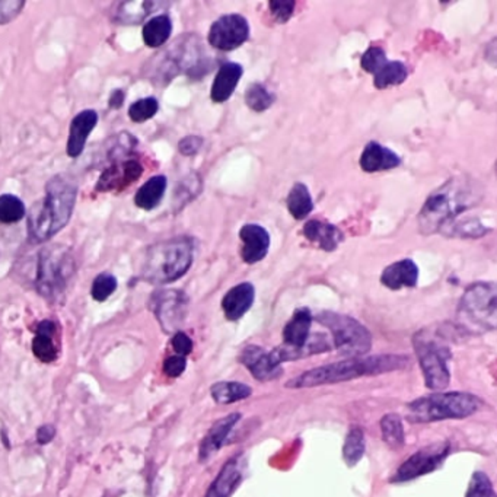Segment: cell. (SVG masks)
<instances>
[{
	"mask_svg": "<svg viewBox=\"0 0 497 497\" xmlns=\"http://www.w3.org/2000/svg\"><path fill=\"white\" fill-rule=\"evenodd\" d=\"M482 189L467 177H454L430 194L418 215V226L425 235L442 231L455 217L477 206Z\"/></svg>",
	"mask_w": 497,
	"mask_h": 497,
	"instance_id": "cell-1",
	"label": "cell"
},
{
	"mask_svg": "<svg viewBox=\"0 0 497 497\" xmlns=\"http://www.w3.org/2000/svg\"><path fill=\"white\" fill-rule=\"evenodd\" d=\"M410 365V360L401 355H375L348 358L304 372L286 383L288 388H314L330 383H340L362 376H375L387 372L401 371Z\"/></svg>",
	"mask_w": 497,
	"mask_h": 497,
	"instance_id": "cell-2",
	"label": "cell"
},
{
	"mask_svg": "<svg viewBox=\"0 0 497 497\" xmlns=\"http://www.w3.org/2000/svg\"><path fill=\"white\" fill-rule=\"evenodd\" d=\"M78 184L66 174L55 175L46 186V198L29 217L32 241H48L71 221L75 207Z\"/></svg>",
	"mask_w": 497,
	"mask_h": 497,
	"instance_id": "cell-3",
	"label": "cell"
},
{
	"mask_svg": "<svg viewBox=\"0 0 497 497\" xmlns=\"http://www.w3.org/2000/svg\"><path fill=\"white\" fill-rule=\"evenodd\" d=\"M193 263V242L189 238H174L147 249L142 276L149 283H171L184 276Z\"/></svg>",
	"mask_w": 497,
	"mask_h": 497,
	"instance_id": "cell-4",
	"label": "cell"
},
{
	"mask_svg": "<svg viewBox=\"0 0 497 497\" xmlns=\"http://www.w3.org/2000/svg\"><path fill=\"white\" fill-rule=\"evenodd\" d=\"M482 406V400L470 392L439 391L413 400L407 406V410L411 423H432L442 422L450 418L454 420V418L470 417L476 415Z\"/></svg>",
	"mask_w": 497,
	"mask_h": 497,
	"instance_id": "cell-5",
	"label": "cell"
},
{
	"mask_svg": "<svg viewBox=\"0 0 497 497\" xmlns=\"http://www.w3.org/2000/svg\"><path fill=\"white\" fill-rule=\"evenodd\" d=\"M497 289L494 283L471 284L458 307V320L470 333L493 332L497 324Z\"/></svg>",
	"mask_w": 497,
	"mask_h": 497,
	"instance_id": "cell-6",
	"label": "cell"
},
{
	"mask_svg": "<svg viewBox=\"0 0 497 497\" xmlns=\"http://www.w3.org/2000/svg\"><path fill=\"white\" fill-rule=\"evenodd\" d=\"M416 355L425 376V385L432 391H443L451 381L448 362L451 360V348L445 344L436 332L423 330L413 339Z\"/></svg>",
	"mask_w": 497,
	"mask_h": 497,
	"instance_id": "cell-7",
	"label": "cell"
},
{
	"mask_svg": "<svg viewBox=\"0 0 497 497\" xmlns=\"http://www.w3.org/2000/svg\"><path fill=\"white\" fill-rule=\"evenodd\" d=\"M316 321L332 332L333 344L340 355L359 358L371 350V333L355 318L337 312L324 311L316 316Z\"/></svg>",
	"mask_w": 497,
	"mask_h": 497,
	"instance_id": "cell-8",
	"label": "cell"
},
{
	"mask_svg": "<svg viewBox=\"0 0 497 497\" xmlns=\"http://www.w3.org/2000/svg\"><path fill=\"white\" fill-rule=\"evenodd\" d=\"M73 273V258L66 249H44L37 269V289L46 299L57 302Z\"/></svg>",
	"mask_w": 497,
	"mask_h": 497,
	"instance_id": "cell-9",
	"label": "cell"
},
{
	"mask_svg": "<svg viewBox=\"0 0 497 497\" xmlns=\"http://www.w3.org/2000/svg\"><path fill=\"white\" fill-rule=\"evenodd\" d=\"M451 454V445L448 442H436L425 446L411 455L407 461L400 466L391 482L406 483L426 474L434 473L442 466L448 455Z\"/></svg>",
	"mask_w": 497,
	"mask_h": 497,
	"instance_id": "cell-10",
	"label": "cell"
},
{
	"mask_svg": "<svg viewBox=\"0 0 497 497\" xmlns=\"http://www.w3.org/2000/svg\"><path fill=\"white\" fill-rule=\"evenodd\" d=\"M249 25L244 16L238 13L222 16L210 27L209 43L212 47L231 52L241 47L248 40Z\"/></svg>",
	"mask_w": 497,
	"mask_h": 497,
	"instance_id": "cell-11",
	"label": "cell"
},
{
	"mask_svg": "<svg viewBox=\"0 0 497 497\" xmlns=\"http://www.w3.org/2000/svg\"><path fill=\"white\" fill-rule=\"evenodd\" d=\"M187 304V296L180 291H159L150 300L152 311L166 333L175 332L184 323Z\"/></svg>",
	"mask_w": 497,
	"mask_h": 497,
	"instance_id": "cell-12",
	"label": "cell"
},
{
	"mask_svg": "<svg viewBox=\"0 0 497 497\" xmlns=\"http://www.w3.org/2000/svg\"><path fill=\"white\" fill-rule=\"evenodd\" d=\"M240 362L260 383L274 381V379L281 378L282 374H283L282 362L277 359L274 350H265L257 344H249L241 351Z\"/></svg>",
	"mask_w": 497,
	"mask_h": 497,
	"instance_id": "cell-13",
	"label": "cell"
},
{
	"mask_svg": "<svg viewBox=\"0 0 497 497\" xmlns=\"http://www.w3.org/2000/svg\"><path fill=\"white\" fill-rule=\"evenodd\" d=\"M240 238L244 242L241 257L245 263L256 265L269 253V232L263 226L254 225V223L242 226L241 231H240Z\"/></svg>",
	"mask_w": 497,
	"mask_h": 497,
	"instance_id": "cell-14",
	"label": "cell"
},
{
	"mask_svg": "<svg viewBox=\"0 0 497 497\" xmlns=\"http://www.w3.org/2000/svg\"><path fill=\"white\" fill-rule=\"evenodd\" d=\"M143 168L138 161H126L114 164L104 171L99 178L97 190L111 191V190L126 189L129 184L135 182L142 175Z\"/></svg>",
	"mask_w": 497,
	"mask_h": 497,
	"instance_id": "cell-15",
	"label": "cell"
},
{
	"mask_svg": "<svg viewBox=\"0 0 497 497\" xmlns=\"http://www.w3.org/2000/svg\"><path fill=\"white\" fill-rule=\"evenodd\" d=\"M244 468H242L241 457L231 458L225 466L222 467L221 473L217 474L215 482L210 485L205 497H231V494L241 484Z\"/></svg>",
	"mask_w": 497,
	"mask_h": 497,
	"instance_id": "cell-16",
	"label": "cell"
},
{
	"mask_svg": "<svg viewBox=\"0 0 497 497\" xmlns=\"http://www.w3.org/2000/svg\"><path fill=\"white\" fill-rule=\"evenodd\" d=\"M256 289L251 283H241L233 286L222 299V309L225 312L226 320L238 321L253 307Z\"/></svg>",
	"mask_w": 497,
	"mask_h": 497,
	"instance_id": "cell-17",
	"label": "cell"
},
{
	"mask_svg": "<svg viewBox=\"0 0 497 497\" xmlns=\"http://www.w3.org/2000/svg\"><path fill=\"white\" fill-rule=\"evenodd\" d=\"M97 122H98V114L94 110L82 111L71 122L68 139V155L71 158H78L82 154L88 138L97 126Z\"/></svg>",
	"mask_w": 497,
	"mask_h": 497,
	"instance_id": "cell-18",
	"label": "cell"
},
{
	"mask_svg": "<svg viewBox=\"0 0 497 497\" xmlns=\"http://www.w3.org/2000/svg\"><path fill=\"white\" fill-rule=\"evenodd\" d=\"M240 420H241V415H240V413H231V415L215 423L212 429L206 434L202 443H200L198 457H200L202 461H206L207 458L216 454L217 451H221L222 446H223V443L226 442V439H228V434H231V430L233 429V426H235Z\"/></svg>",
	"mask_w": 497,
	"mask_h": 497,
	"instance_id": "cell-19",
	"label": "cell"
},
{
	"mask_svg": "<svg viewBox=\"0 0 497 497\" xmlns=\"http://www.w3.org/2000/svg\"><path fill=\"white\" fill-rule=\"evenodd\" d=\"M360 168L365 173H379V171L392 170L401 164L399 155L379 145L369 142L360 156Z\"/></svg>",
	"mask_w": 497,
	"mask_h": 497,
	"instance_id": "cell-20",
	"label": "cell"
},
{
	"mask_svg": "<svg viewBox=\"0 0 497 497\" xmlns=\"http://www.w3.org/2000/svg\"><path fill=\"white\" fill-rule=\"evenodd\" d=\"M302 232L308 241L318 245L324 251H334L344 240L343 232L337 226L318 219L307 222Z\"/></svg>",
	"mask_w": 497,
	"mask_h": 497,
	"instance_id": "cell-21",
	"label": "cell"
},
{
	"mask_svg": "<svg viewBox=\"0 0 497 497\" xmlns=\"http://www.w3.org/2000/svg\"><path fill=\"white\" fill-rule=\"evenodd\" d=\"M417 281V265L409 258L388 265L381 276V282L392 291H399L401 288H415Z\"/></svg>",
	"mask_w": 497,
	"mask_h": 497,
	"instance_id": "cell-22",
	"label": "cell"
},
{
	"mask_svg": "<svg viewBox=\"0 0 497 497\" xmlns=\"http://www.w3.org/2000/svg\"><path fill=\"white\" fill-rule=\"evenodd\" d=\"M242 68L238 63H225L217 71L210 97L215 103H225L232 97L238 82L241 80Z\"/></svg>",
	"mask_w": 497,
	"mask_h": 497,
	"instance_id": "cell-23",
	"label": "cell"
},
{
	"mask_svg": "<svg viewBox=\"0 0 497 497\" xmlns=\"http://www.w3.org/2000/svg\"><path fill=\"white\" fill-rule=\"evenodd\" d=\"M55 333V324L53 321H43L38 324L37 336L32 340V353L41 362L50 363L57 359V348H55L53 336Z\"/></svg>",
	"mask_w": 497,
	"mask_h": 497,
	"instance_id": "cell-24",
	"label": "cell"
},
{
	"mask_svg": "<svg viewBox=\"0 0 497 497\" xmlns=\"http://www.w3.org/2000/svg\"><path fill=\"white\" fill-rule=\"evenodd\" d=\"M166 190V178L156 175L145 182L135 196V203L143 210H152L161 203Z\"/></svg>",
	"mask_w": 497,
	"mask_h": 497,
	"instance_id": "cell-25",
	"label": "cell"
},
{
	"mask_svg": "<svg viewBox=\"0 0 497 497\" xmlns=\"http://www.w3.org/2000/svg\"><path fill=\"white\" fill-rule=\"evenodd\" d=\"M173 32V22L166 15L155 16L143 27V41L147 47L158 48L168 41Z\"/></svg>",
	"mask_w": 497,
	"mask_h": 497,
	"instance_id": "cell-26",
	"label": "cell"
},
{
	"mask_svg": "<svg viewBox=\"0 0 497 497\" xmlns=\"http://www.w3.org/2000/svg\"><path fill=\"white\" fill-rule=\"evenodd\" d=\"M210 394L217 404H232L240 400L248 399L253 394V390L242 383L221 381L212 385Z\"/></svg>",
	"mask_w": 497,
	"mask_h": 497,
	"instance_id": "cell-27",
	"label": "cell"
},
{
	"mask_svg": "<svg viewBox=\"0 0 497 497\" xmlns=\"http://www.w3.org/2000/svg\"><path fill=\"white\" fill-rule=\"evenodd\" d=\"M286 205H288V210L291 212V215L295 219H298V221L308 216L312 209H314V203H312L308 187L302 184V182H296L292 190L289 191Z\"/></svg>",
	"mask_w": 497,
	"mask_h": 497,
	"instance_id": "cell-28",
	"label": "cell"
},
{
	"mask_svg": "<svg viewBox=\"0 0 497 497\" xmlns=\"http://www.w3.org/2000/svg\"><path fill=\"white\" fill-rule=\"evenodd\" d=\"M154 8V2H124L115 9L114 20L122 25H138Z\"/></svg>",
	"mask_w": 497,
	"mask_h": 497,
	"instance_id": "cell-29",
	"label": "cell"
},
{
	"mask_svg": "<svg viewBox=\"0 0 497 497\" xmlns=\"http://www.w3.org/2000/svg\"><path fill=\"white\" fill-rule=\"evenodd\" d=\"M381 432H383V442L387 443L391 450H400L406 442L403 422L397 413H388L383 416L381 420Z\"/></svg>",
	"mask_w": 497,
	"mask_h": 497,
	"instance_id": "cell-30",
	"label": "cell"
},
{
	"mask_svg": "<svg viewBox=\"0 0 497 497\" xmlns=\"http://www.w3.org/2000/svg\"><path fill=\"white\" fill-rule=\"evenodd\" d=\"M374 76H375L374 80L375 87L378 89H385V88L401 85L407 80L409 71L406 64L401 62H387Z\"/></svg>",
	"mask_w": 497,
	"mask_h": 497,
	"instance_id": "cell-31",
	"label": "cell"
},
{
	"mask_svg": "<svg viewBox=\"0 0 497 497\" xmlns=\"http://www.w3.org/2000/svg\"><path fill=\"white\" fill-rule=\"evenodd\" d=\"M365 434L360 427L349 430L343 445V459L349 467H353L362 459L365 454Z\"/></svg>",
	"mask_w": 497,
	"mask_h": 497,
	"instance_id": "cell-32",
	"label": "cell"
},
{
	"mask_svg": "<svg viewBox=\"0 0 497 497\" xmlns=\"http://www.w3.org/2000/svg\"><path fill=\"white\" fill-rule=\"evenodd\" d=\"M25 206L21 202V198L13 194H4L0 196V223H16L21 219H24Z\"/></svg>",
	"mask_w": 497,
	"mask_h": 497,
	"instance_id": "cell-33",
	"label": "cell"
},
{
	"mask_svg": "<svg viewBox=\"0 0 497 497\" xmlns=\"http://www.w3.org/2000/svg\"><path fill=\"white\" fill-rule=\"evenodd\" d=\"M245 103L251 110L261 113V111L272 107L274 103V95L263 83H253L245 92Z\"/></svg>",
	"mask_w": 497,
	"mask_h": 497,
	"instance_id": "cell-34",
	"label": "cell"
},
{
	"mask_svg": "<svg viewBox=\"0 0 497 497\" xmlns=\"http://www.w3.org/2000/svg\"><path fill=\"white\" fill-rule=\"evenodd\" d=\"M117 289V279H115L110 273H101L98 276L95 277L94 283H92L91 295L95 300L104 302L108 299Z\"/></svg>",
	"mask_w": 497,
	"mask_h": 497,
	"instance_id": "cell-35",
	"label": "cell"
},
{
	"mask_svg": "<svg viewBox=\"0 0 497 497\" xmlns=\"http://www.w3.org/2000/svg\"><path fill=\"white\" fill-rule=\"evenodd\" d=\"M158 101L155 98L139 99L129 108V117L135 122H147L158 113Z\"/></svg>",
	"mask_w": 497,
	"mask_h": 497,
	"instance_id": "cell-36",
	"label": "cell"
},
{
	"mask_svg": "<svg viewBox=\"0 0 497 497\" xmlns=\"http://www.w3.org/2000/svg\"><path fill=\"white\" fill-rule=\"evenodd\" d=\"M466 497H494L493 484L489 476L483 471L474 473Z\"/></svg>",
	"mask_w": 497,
	"mask_h": 497,
	"instance_id": "cell-37",
	"label": "cell"
},
{
	"mask_svg": "<svg viewBox=\"0 0 497 497\" xmlns=\"http://www.w3.org/2000/svg\"><path fill=\"white\" fill-rule=\"evenodd\" d=\"M387 55L381 47H371L362 55V68L367 73L375 75L383 64L387 63Z\"/></svg>",
	"mask_w": 497,
	"mask_h": 497,
	"instance_id": "cell-38",
	"label": "cell"
},
{
	"mask_svg": "<svg viewBox=\"0 0 497 497\" xmlns=\"http://www.w3.org/2000/svg\"><path fill=\"white\" fill-rule=\"evenodd\" d=\"M25 8L22 0H0V25L8 24Z\"/></svg>",
	"mask_w": 497,
	"mask_h": 497,
	"instance_id": "cell-39",
	"label": "cell"
},
{
	"mask_svg": "<svg viewBox=\"0 0 497 497\" xmlns=\"http://www.w3.org/2000/svg\"><path fill=\"white\" fill-rule=\"evenodd\" d=\"M295 6V2H270L269 4L270 13L274 16V20L279 21L282 24L291 20Z\"/></svg>",
	"mask_w": 497,
	"mask_h": 497,
	"instance_id": "cell-40",
	"label": "cell"
},
{
	"mask_svg": "<svg viewBox=\"0 0 497 497\" xmlns=\"http://www.w3.org/2000/svg\"><path fill=\"white\" fill-rule=\"evenodd\" d=\"M187 359L184 356H170L168 359L164 362V372L166 376L170 378H178L182 375V372L186 371Z\"/></svg>",
	"mask_w": 497,
	"mask_h": 497,
	"instance_id": "cell-41",
	"label": "cell"
},
{
	"mask_svg": "<svg viewBox=\"0 0 497 497\" xmlns=\"http://www.w3.org/2000/svg\"><path fill=\"white\" fill-rule=\"evenodd\" d=\"M173 349L178 356H189L193 350V341L187 336L186 333L177 332L173 337Z\"/></svg>",
	"mask_w": 497,
	"mask_h": 497,
	"instance_id": "cell-42",
	"label": "cell"
},
{
	"mask_svg": "<svg viewBox=\"0 0 497 497\" xmlns=\"http://www.w3.org/2000/svg\"><path fill=\"white\" fill-rule=\"evenodd\" d=\"M203 145V139L198 138V136H189V138L182 139L180 145H178V149L181 152L182 155H190L198 154V149L202 147Z\"/></svg>",
	"mask_w": 497,
	"mask_h": 497,
	"instance_id": "cell-43",
	"label": "cell"
},
{
	"mask_svg": "<svg viewBox=\"0 0 497 497\" xmlns=\"http://www.w3.org/2000/svg\"><path fill=\"white\" fill-rule=\"evenodd\" d=\"M55 436V427L53 425H43L37 430V442L40 445H47L52 442Z\"/></svg>",
	"mask_w": 497,
	"mask_h": 497,
	"instance_id": "cell-44",
	"label": "cell"
},
{
	"mask_svg": "<svg viewBox=\"0 0 497 497\" xmlns=\"http://www.w3.org/2000/svg\"><path fill=\"white\" fill-rule=\"evenodd\" d=\"M122 101H124L122 91H115L114 94L111 95L110 105L113 108H120L122 105Z\"/></svg>",
	"mask_w": 497,
	"mask_h": 497,
	"instance_id": "cell-45",
	"label": "cell"
}]
</instances>
